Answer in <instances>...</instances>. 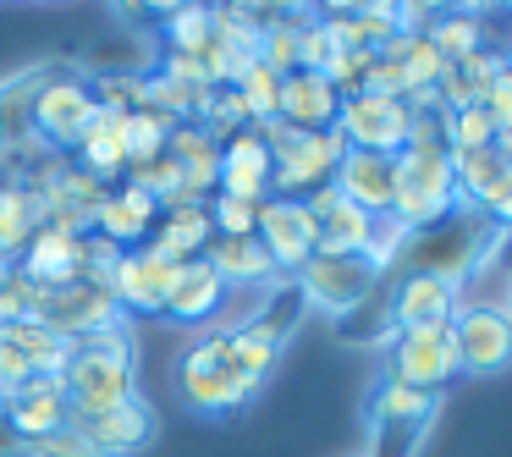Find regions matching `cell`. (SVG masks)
I'll return each instance as SVG.
<instances>
[{
	"instance_id": "cell-1",
	"label": "cell",
	"mask_w": 512,
	"mask_h": 457,
	"mask_svg": "<svg viewBox=\"0 0 512 457\" xmlns=\"http://www.w3.org/2000/svg\"><path fill=\"white\" fill-rule=\"evenodd\" d=\"M276 358H281V347L270 336H259L254 325L204 331L177 358V391L193 413H237L243 402H254V391L265 386Z\"/></svg>"
},
{
	"instance_id": "cell-2",
	"label": "cell",
	"mask_w": 512,
	"mask_h": 457,
	"mask_svg": "<svg viewBox=\"0 0 512 457\" xmlns=\"http://www.w3.org/2000/svg\"><path fill=\"white\" fill-rule=\"evenodd\" d=\"M496 243H501V226L490 221V215L457 204L452 215H441V221H430V226L402 237L391 276H435V281L463 292V281H474V270L490 259Z\"/></svg>"
},
{
	"instance_id": "cell-3",
	"label": "cell",
	"mask_w": 512,
	"mask_h": 457,
	"mask_svg": "<svg viewBox=\"0 0 512 457\" xmlns=\"http://www.w3.org/2000/svg\"><path fill=\"white\" fill-rule=\"evenodd\" d=\"M61 391H67V413H100V408H116V402L138 397L127 320L105 325V331L89 336V342L72 347L67 369H61Z\"/></svg>"
},
{
	"instance_id": "cell-4",
	"label": "cell",
	"mask_w": 512,
	"mask_h": 457,
	"mask_svg": "<svg viewBox=\"0 0 512 457\" xmlns=\"http://www.w3.org/2000/svg\"><path fill=\"white\" fill-rule=\"evenodd\" d=\"M457 210V182H452V155L441 144H402L397 171H391V221L419 232Z\"/></svg>"
},
{
	"instance_id": "cell-5",
	"label": "cell",
	"mask_w": 512,
	"mask_h": 457,
	"mask_svg": "<svg viewBox=\"0 0 512 457\" xmlns=\"http://www.w3.org/2000/svg\"><path fill=\"white\" fill-rule=\"evenodd\" d=\"M254 133L270 149V199H309L314 188L336 177L347 155L336 133H292L281 122H259Z\"/></svg>"
},
{
	"instance_id": "cell-6",
	"label": "cell",
	"mask_w": 512,
	"mask_h": 457,
	"mask_svg": "<svg viewBox=\"0 0 512 457\" xmlns=\"http://www.w3.org/2000/svg\"><path fill=\"white\" fill-rule=\"evenodd\" d=\"M435 408H441V397H430V391H408V386H397V380L380 375L375 397H369L364 457H419Z\"/></svg>"
},
{
	"instance_id": "cell-7",
	"label": "cell",
	"mask_w": 512,
	"mask_h": 457,
	"mask_svg": "<svg viewBox=\"0 0 512 457\" xmlns=\"http://www.w3.org/2000/svg\"><path fill=\"white\" fill-rule=\"evenodd\" d=\"M94 111V83L72 67H45V83H39V100H34V144L61 155V149H78V138L89 133Z\"/></svg>"
},
{
	"instance_id": "cell-8",
	"label": "cell",
	"mask_w": 512,
	"mask_h": 457,
	"mask_svg": "<svg viewBox=\"0 0 512 457\" xmlns=\"http://www.w3.org/2000/svg\"><path fill=\"white\" fill-rule=\"evenodd\" d=\"M386 380L408 391H430L441 397L446 380H457V353H452V325H413V331H391L386 342Z\"/></svg>"
},
{
	"instance_id": "cell-9",
	"label": "cell",
	"mask_w": 512,
	"mask_h": 457,
	"mask_svg": "<svg viewBox=\"0 0 512 457\" xmlns=\"http://www.w3.org/2000/svg\"><path fill=\"white\" fill-rule=\"evenodd\" d=\"M34 320L45 331H56L61 342H89L105 325H122L127 314L116 309V298L100 287V281H67V287H39L34 292Z\"/></svg>"
},
{
	"instance_id": "cell-10",
	"label": "cell",
	"mask_w": 512,
	"mask_h": 457,
	"mask_svg": "<svg viewBox=\"0 0 512 457\" xmlns=\"http://www.w3.org/2000/svg\"><path fill=\"white\" fill-rule=\"evenodd\" d=\"M380 270H375V259L369 254H314L309 265L292 276V287L303 292V303L309 309H320V314H347L353 303H364L369 292L380 287Z\"/></svg>"
},
{
	"instance_id": "cell-11",
	"label": "cell",
	"mask_w": 512,
	"mask_h": 457,
	"mask_svg": "<svg viewBox=\"0 0 512 457\" xmlns=\"http://www.w3.org/2000/svg\"><path fill=\"white\" fill-rule=\"evenodd\" d=\"M408 127H413V111L408 100H397V94H347L342 105H336V127L331 133L342 138V149H369V155H397L402 144H408Z\"/></svg>"
},
{
	"instance_id": "cell-12",
	"label": "cell",
	"mask_w": 512,
	"mask_h": 457,
	"mask_svg": "<svg viewBox=\"0 0 512 457\" xmlns=\"http://www.w3.org/2000/svg\"><path fill=\"white\" fill-rule=\"evenodd\" d=\"M457 375H501L512 364V314L501 303H463L452 314Z\"/></svg>"
},
{
	"instance_id": "cell-13",
	"label": "cell",
	"mask_w": 512,
	"mask_h": 457,
	"mask_svg": "<svg viewBox=\"0 0 512 457\" xmlns=\"http://www.w3.org/2000/svg\"><path fill=\"white\" fill-rule=\"evenodd\" d=\"M67 430L89 446V457H133L155 441V413L144 397H133L100 413H67Z\"/></svg>"
},
{
	"instance_id": "cell-14",
	"label": "cell",
	"mask_w": 512,
	"mask_h": 457,
	"mask_svg": "<svg viewBox=\"0 0 512 457\" xmlns=\"http://www.w3.org/2000/svg\"><path fill=\"white\" fill-rule=\"evenodd\" d=\"M171 276H177V265L171 259H160L155 248H122L111 265V276H105V292L116 298V309L122 314H160L166 309V292H171Z\"/></svg>"
},
{
	"instance_id": "cell-15",
	"label": "cell",
	"mask_w": 512,
	"mask_h": 457,
	"mask_svg": "<svg viewBox=\"0 0 512 457\" xmlns=\"http://www.w3.org/2000/svg\"><path fill=\"white\" fill-rule=\"evenodd\" d=\"M254 237L265 243L276 276H298L314 259V215L303 210V199H265L259 204Z\"/></svg>"
},
{
	"instance_id": "cell-16",
	"label": "cell",
	"mask_w": 512,
	"mask_h": 457,
	"mask_svg": "<svg viewBox=\"0 0 512 457\" xmlns=\"http://www.w3.org/2000/svg\"><path fill=\"white\" fill-rule=\"evenodd\" d=\"M303 210L314 215V254H369L375 215H364L358 204H347L331 182L314 188L309 199H303Z\"/></svg>"
},
{
	"instance_id": "cell-17",
	"label": "cell",
	"mask_w": 512,
	"mask_h": 457,
	"mask_svg": "<svg viewBox=\"0 0 512 457\" xmlns=\"http://www.w3.org/2000/svg\"><path fill=\"white\" fill-rule=\"evenodd\" d=\"M89 248H94V237L39 226V237L23 248L17 270H23L34 287H67V281H83V276H89Z\"/></svg>"
},
{
	"instance_id": "cell-18",
	"label": "cell",
	"mask_w": 512,
	"mask_h": 457,
	"mask_svg": "<svg viewBox=\"0 0 512 457\" xmlns=\"http://www.w3.org/2000/svg\"><path fill=\"white\" fill-rule=\"evenodd\" d=\"M386 298H391V331L452 325V314L463 309V292L435 276H386Z\"/></svg>"
},
{
	"instance_id": "cell-19",
	"label": "cell",
	"mask_w": 512,
	"mask_h": 457,
	"mask_svg": "<svg viewBox=\"0 0 512 457\" xmlns=\"http://www.w3.org/2000/svg\"><path fill=\"white\" fill-rule=\"evenodd\" d=\"M336 105H342V94L320 72H287L281 78V100H276V122L292 127V133H331Z\"/></svg>"
},
{
	"instance_id": "cell-20",
	"label": "cell",
	"mask_w": 512,
	"mask_h": 457,
	"mask_svg": "<svg viewBox=\"0 0 512 457\" xmlns=\"http://www.w3.org/2000/svg\"><path fill=\"white\" fill-rule=\"evenodd\" d=\"M0 413H6V424H12L17 441H39V435H56L67 430V391H61V380L39 375L28 380L23 391H12V397L0 402Z\"/></svg>"
},
{
	"instance_id": "cell-21",
	"label": "cell",
	"mask_w": 512,
	"mask_h": 457,
	"mask_svg": "<svg viewBox=\"0 0 512 457\" xmlns=\"http://www.w3.org/2000/svg\"><path fill=\"white\" fill-rule=\"evenodd\" d=\"M215 193L243 199V204H265L270 199V149H265V138H259L254 127L237 133L232 144H221V177H215Z\"/></svg>"
},
{
	"instance_id": "cell-22",
	"label": "cell",
	"mask_w": 512,
	"mask_h": 457,
	"mask_svg": "<svg viewBox=\"0 0 512 457\" xmlns=\"http://www.w3.org/2000/svg\"><path fill=\"white\" fill-rule=\"evenodd\" d=\"M391 171H397V155H369V149H347L342 166H336L331 188L342 193L347 204H358L364 215H391Z\"/></svg>"
},
{
	"instance_id": "cell-23",
	"label": "cell",
	"mask_w": 512,
	"mask_h": 457,
	"mask_svg": "<svg viewBox=\"0 0 512 457\" xmlns=\"http://www.w3.org/2000/svg\"><path fill=\"white\" fill-rule=\"evenodd\" d=\"M155 221H160V204L149 193H138L133 182H122V188H111L100 199L89 232H100V243H111V248H133L155 232Z\"/></svg>"
},
{
	"instance_id": "cell-24",
	"label": "cell",
	"mask_w": 512,
	"mask_h": 457,
	"mask_svg": "<svg viewBox=\"0 0 512 457\" xmlns=\"http://www.w3.org/2000/svg\"><path fill=\"white\" fill-rule=\"evenodd\" d=\"M226 281L215 276L204 259H188V265H177V276H171V292H166V320H177V325H210L215 314H221V303H226Z\"/></svg>"
},
{
	"instance_id": "cell-25",
	"label": "cell",
	"mask_w": 512,
	"mask_h": 457,
	"mask_svg": "<svg viewBox=\"0 0 512 457\" xmlns=\"http://www.w3.org/2000/svg\"><path fill=\"white\" fill-rule=\"evenodd\" d=\"M199 259H204V265H210L232 292H237V287H243V292H259V287H270V281H281L259 237H210Z\"/></svg>"
},
{
	"instance_id": "cell-26",
	"label": "cell",
	"mask_w": 512,
	"mask_h": 457,
	"mask_svg": "<svg viewBox=\"0 0 512 457\" xmlns=\"http://www.w3.org/2000/svg\"><path fill=\"white\" fill-rule=\"evenodd\" d=\"M166 160L177 166L182 188H188L193 199H210V193H215V177H221V144H215L199 122H177V127H171Z\"/></svg>"
},
{
	"instance_id": "cell-27",
	"label": "cell",
	"mask_w": 512,
	"mask_h": 457,
	"mask_svg": "<svg viewBox=\"0 0 512 457\" xmlns=\"http://www.w3.org/2000/svg\"><path fill=\"white\" fill-rule=\"evenodd\" d=\"M72 166H83L89 177L111 182V177H127V111H111V105H100L89 122V133L78 138V149H72Z\"/></svg>"
},
{
	"instance_id": "cell-28",
	"label": "cell",
	"mask_w": 512,
	"mask_h": 457,
	"mask_svg": "<svg viewBox=\"0 0 512 457\" xmlns=\"http://www.w3.org/2000/svg\"><path fill=\"white\" fill-rule=\"evenodd\" d=\"M39 226H45V199L28 193L23 182H0V265H17Z\"/></svg>"
},
{
	"instance_id": "cell-29",
	"label": "cell",
	"mask_w": 512,
	"mask_h": 457,
	"mask_svg": "<svg viewBox=\"0 0 512 457\" xmlns=\"http://www.w3.org/2000/svg\"><path fill=\"white\" fill-rule=\"evenodd\" d=\"M39 83H45V67L17 72L12 83H0V155H17V149L34 144V100Z\"/></svg>"
},
{
	"instance_id": "cell-30",
	"label": "cell",
	"mask_w": 512,
	"mask_h": 457,
	"mask_svg": "<svg viewBox=\"0 0 512 457\" xmlns=\"http://www.w3.org/2000/svg\"><path fill=\"white\" fill-rule=\"evenodd\" d=\"M210 215H204V204H188V210H166L155 221V232H149V248H155L160 259H171V265H188V259L204 254V243H210Z\"/></svg>"
},
{
	"instance_id": "cell-31",
	"label": "cell",
	"mask_w": 512,
	"mask_h": 457,
	"mask_svg": "<svg viewBox=\"0 0 512 457\" xmlns=\"http://www.w3.org/2000/svg\"><path fill=\"white\" fill-rule=\"evenodd\" d=\"M424 39H430L435 50H441L446 67H457L463 56H474V50H485V17L479 12H430V23H424Z\"/></svg>"
},
{
	"instance_id": "cell-32",
	"label": "cell",
	"mask_w": 512,
	"mask_h": 457,
	"mask_svg": "<svg viewBox=\"0 0 512 457\" xmlns=\"http://www.w3.org/2000/svg\"><path fill=\"white\" fill-rule=\"evenodd\" d=\"M336 331L342 342L364 347V342H391V298H386V281L369 292L364 303H353L347 314H336Z\"/></svg>"
},
{
	"instance_id": "cell-33",
	"label": "cell",
	"mask_w": 512,
	"mask_h": 457,
	"mask_svg": "<svg viewBox=\"0 0 512 457\" xmlns=\"http://www.w3.org/2000/svg\"><path fill=\"white\" fill-rule=\"evenodd\" d=\"M237 94H243V105H248V116H254V127L259 122H276V100H281V72L276 67H265V61H243V72H237V83H232Z\"/></svg>"
},
{
	"instance_id": "cell-34",
	"label": "cell",
	"mask_w": 512,
	"mask_h": 457,
	"mask_svg": "<svg viewBox=\"0 0 512 457\" xmlns=\"http://www.w3.org/2000/svg\"><path fill=\"white\" fill-rule=\"evenodd\" d=\"M298 23H303V6H281L276 23L259 34V61H265V67H276L281 78H287V72H298Z\"/></svg>"
},
{
	"instance_id": "cell-35",
	"label": "cell",
	"mask_w": 512,
	"mask_h": 457,
	"mask_svg": "<svg viewBox=\"0 0 512 457\" xmlns=\"http://www.w3.org/2000/svg\"><path fill=\"white\" fill-rule=\"evenodd\" d=\"M171 127L160 111H149V105H138V111H127V166H144V160H160L166 155V138Z\"/></svg>"
},
{
	"instance_id": "cell-36",
	"label": "cell",
	"mask_w": 512,
	"mask_h": 457,
	"mask_svg": "<svg viewBox=\"0 0 512 457\" xmlns=\"http://www.w3.org/2000/svg\"><path fill=\"white\" fill-rule=\"evenodd\" d=\"M166 56H199L210 39V6H166Z\"/></svg>"
},
{
	"instance_id": "cell-37",
	"label": "cell",
	"mask_w": 512,
	"mask_h": 457,
	"mask_svg": "<svg viewBox=\"0 0 512 457\" xmlns=\"http://www.w3.org/2000/svg\"><path fill=\"white\" fill-rule=\"evenodd\" d=\"M34 281L23 276L17 265L0 270V325H17V320H34Z\"/></svg>"
},
{
	"instance_id": "cell-38",
	"label": "cell",
	"mask_w": 512,
	"mask_h": 457,
	"mask_svg": "<svg viewBox=\"0 0 512 457\" xmlns=\"http://www.w3.org/2000/svg\"><path fill=\"white\" fill-rule=\"evenodd\" d=\"M369 61H375V50H331V61H325V72L320 78L331 83L336 94H358L364 89V72H369Z\"/></svg>"
},
{
	"instance_id": "cell-39",
	"label": "cell",
	"mask_w": 512,
	"mask_h": 457,
	"mask_svg": "<svg viewBox=\"0 0 512 457\" xmlns=\"http://www.w3.org/2000/svg\"><path fill=\"white\" fill-rule=\"evenodd\" d=\"M331 28H325L320 12H303L298 23V72H325V61H331Z\"/></svg>"
},
{
	"instance_id": "cell-40",
	"label": "cell",
	"mask_w": 512,
	"mask_h": 457,
	"mask_svg": "<svg viewBox=\"0 0 512 457\" xmlns=\"http://www.w3.org/2000/svg\"><path fill=\"white\" fill-rule=\"evenodd\" d=\"M353 23H358V34H364V45L380 50L397 34V6H391V0H364V6H353Z\"/></svg>"
},
{
	"instance_id": "cell-41",
	"label": "cell",
	"mask_w": 512,
	"mask_h": 457,
	"mask_svg": "<svg viewBox=\"0 0 512 457\" xmlns=\"http://www.w3.org/2000/svg\"><path fill=\"white\" fill-rule=\"evenodd\" d=\"M507 67V61L496 56V50H474V56H463L457 61V72L468 78V89H474V100H485V89L496 83V72Z\"/></svg>"
},
{
	"instance_id": "cell-42",
	"label": "cell",
	"mask_w": 512,
	"mask_h": 457,
	"mask_svg": "<svg viewBox=\"0 0 512 457\" xmlns=\"http://www.w3.org/2000/svg\"><path fill=\"white\" fill-rule=\"evenodd\" d=\"M490 111V122H496V133H512V67L496 72V83L485 89V100H479Z\"/></svg>"
},
{
	"instance_id": "cell-43",
	"label": "cell",
	"mask_w": 512,
	"mask_h": 457,
	"mask_svg": "<svg viewBox=\"0 0 512 457\" xmlns=\"http://www.w3.org/2000/svg\"><path fill=\"white\" fill-rule=\"evenodd\" d=\"M23 457H89V446H83L72 430H56V435H39V441H28Z\"/></svg>"
},
{
	"instance_id": "cell-44",
	"label": "cell",
	"mask_w": 512,
	"mask_h": 457,
	"mask_svg": "<svg viewBox=\"0 0 512 457\" xmlns=\"http://www.w3.org/2000/svg\"><path fill=\"white\" fill-rule=\"evenodd\" d=\"M0 457H23V441L12 435V424H6V413H0Z\"/></svg>"
},
{
	"instance_id": "cell-45",
	"label": "cell",
	"mask_w": 512,
	"mask_h": 457,
	"mask_svg": "<svg viewBox=\"0 0 512 457\" xmlns=\"http://www.w3.org/2000/svg\"><path fill=\"white\" fill-rule=\"evenodd\" d=\"M496 226H501V232H512V199H507V210L496 215Z\"/></svg>"
},
{
	"instance_id": "cell-46",
	"label": "cell",
	"mask_w": 512,
	"mask_h": 457,
	"mask_svg": "<svg viewBox=\"0 0 512 457\" xmlns=\"http://www.w3.org/2000/svg\"><path fill=\"white\" fill-rule=\"evenodd\" d=\"M501 309H507V314H512V281H507V298H501Z\"/></svg>"
},
{
	"instance_id": "cell-47",
	"label": "cell",
	"mask_w": 512,
	"mask_h": 457,
	"mask_svg": "<svg viewBox=\"0 0 512 457\" xmlns=\"http://www.w3.org/2000/svg\"><path fill=\"white\" fill-rule=\"evenodd\" d=\"M0 270H6V265H0Z\"/></svg>"
}]
</instances>
